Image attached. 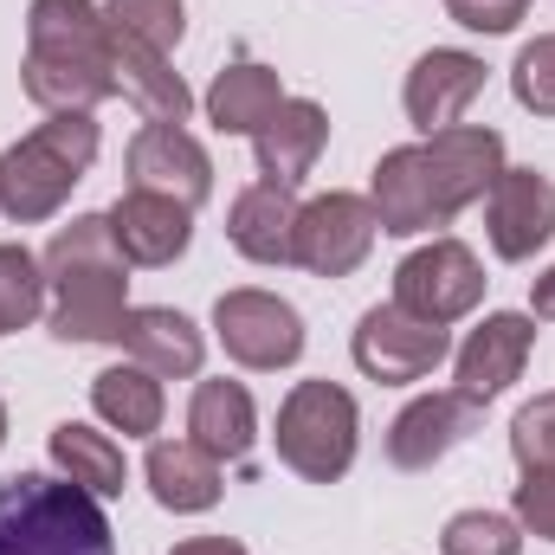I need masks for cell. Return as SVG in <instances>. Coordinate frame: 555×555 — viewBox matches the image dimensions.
<instances>
[{
	"mask_svg": "<svg viewBox=\"0 0 555 555\" xmlns=\"http://www.w3.org/2000/svg\"><path fill=\"white\" fill-rule=\"evenodd\" d=\"M478 297H485V266L459 240L420 246V253L401 259V272H395V304L408 317H420V323H439V330H452L459 317H472Z\"/></svg>",
	"mask_w": 555,
	"mask_h": 555,
	"instance_id": "obj_7",
	"label": "cell"
},
{
	"mask_svg": "<svg viewBox=\"0 0 555 555\" xmlns=\"http://www.w3.org/2000/svg\"><path fill=\"white\" fill-rule=\"evenodd\" d=\"M530 310H537V323H555V266L530 284Z\"/></svg>",
	"mask_w": 555,
	"mask_h": 555,
	"instance_id": "obj_34",
	"label": "cell"
},
{
	"mask_svg": "<svg viewBox=\"0 0 555 555\" xmlns=\"http://www.w3.org/2000/svg\"><path fill=\"white\" fill-rule=\"evenodd\" d=\"M278 459L310 478V485H336L356 465V439H362V414L356 395L336 382H297L278 408Z\"/></svg>",
	"mask_w": 555,
	"mask_h": 555,
	"instance_id": "obj_6",
	"label": "cell"
},
{
	"mask_svg": "<svg viewBox=\"0 0 555 555\" xmlns=\"http://www.w3.org/2000/svg\"><path fill=\"white\" fill-rule=\"evenodd\" d=\"M46 323L59 343H117L130 317V259L111 214H78L46 246Z\"/></svg>",
	"mask_w": 555,
	"mask_h": 555,
	"instance_id": "obj_2",
	"label": "cell"
},
{
	"mask_svg": "<svg viewBox=\"0 0 555 555\" xmlns=\"http://www.w3.org/2000/svg\"><path fill=\"white\" fill-rule=\"evenodd\" d=\"M111 233L124 246L130 266H175L194 240V214L168 194H149V188H130L117 207H111Z\"/></svg>",
	"mask_w": 555,
	"mask_h": 555,
	"instance_id": "obj_16",
	"label": "cell"
},
{
	"mask_svg": "<svg viewBox=\"0 0 555 555\" xmlns=\"http://www.w3.org/2000/svg\"><path fill=\"white\" fill-rule=\"evenodd\" d=\"M214 336L240 369H291L304 356V317L278 297V291H227L214 304Z\"/></svg>",
	"mask_w": 555,
	"mask_h": 555,
	"instance_id": "obj_9",
	"label": "cell"
},
{
	"mask_svg": "<svg viewBox=\"0 0 555 555\" xmlns=\"http://www.w3.org/2000/svg\"><path fill=\"white\" fill-rule=\"evenodd\" d=\"M130 188L168 194V201H181L194 214L214 194V162L181 124H142L137 142H130Z\"/></svg>",
	"mask_w": 555,
	"mask_h": 555,
	"instance_id": "obj_14",
	"label": "cell"
},
{
	"mask_svg": "<svg viewBox=\"0 0 555 555\" xmlns=\"http://www.w3.org/2000/svg\"><path fill=\"white\" fill-rule=\"evenodd\" d=\"M117 343L130 349V362H142V369L162 375V382H188V375H201V362H207V336H201L181 310H168V304H130Z\"/></svg>",
	"mask_w": 555,
	"mask_h": 555,
	"instance_id": "obj_17",
	"label": "cell"
},
{
	"mask_svg": "<svg viewBox=\"0 0 555 555\" xmlns=\"http://www.w3.org/2000/svg\"><path fill=\"white\" fill-rule=\"evenodd\" d=\"M498 175H504V137L491 124H452L408 149H388L375 162L369 207H375L382 233L414 240L433 227H452L472 201L491 194Z\"/></svg>",
	"mask_w": 555,
	"mask_h": 555,
	"instance_id": "obj_1",
	"label": "cell"
},
{
	"mask_svg": "<svg viewBox=\"0 0 555 555\" xmlns=\"http://www.w3.org/2000/svg\"><path fill=\"white\" fill-rule=\"evenodd\" d=\"M91 162H98V117L91 111L46 117L33 137H20L0 155V214L13 227L52 220L72 201V188L91 175Z\"/></svg>",
	"mask_w": 555,
	"mask_h": 555,
	"instance_id": "obj_5",
	"label": "cell"
},
{
	"mask_svg": "<svg viewBox=\"0 0 555 555\" xmlns=\"http://www.w3.org/2000/svg\"><path fill=\"white\" fill-rule=\"evenodd\" d=\"M111 78H117L124 104H137L149 124H188V111H194V91L181 85L168 52H149L124 33H111Z\"/></svg>",
	"mask_w": 555,
	"mask_h": 555,
	"instance_id": "obj_20",
	"label": "cell"
},
{
	"mask_svg": "<svg viewBox=\"0 0 555 555\" xmlns=\"http://www.w3.org/2000/svg\"><path fill=\"white\" fill-rule=\"evenodd\" d=\"M375 233H382V220H375L369 194L330 188L297 207V266L317 278H349L375 253Z\"/></svg>",
	"mask_w": 555,
	"mask_h": 555,
	"instance_id": "obj_10",
	"label": "cell"
},
{
	"mask_svg": "<svg viewBox=\"0 0 555 555\" xmlns=\"http://www.w3.org/2000/svg\"><path fill=\"white\" fill-rule=\"evenodd\" d=\"M52 465L72 478V485H85L91 498H124V446L111 439V433H98V426H85V420H59L52 426Z\"/></svg>",
	"mask_w": 555,
	"mask_h": 555,
	"instance_id": "obj_25",
	"label": "cell"
},
{
	"mask_svg": "<svg viewBox=\"0 0 555 555\" xmlns=\"http://www.w3.org/2000/svg\"><path fill=\"white\" fill-rule=\"evenodd\" d=\"M26 98L59 117V111H98L117 98L111 78V20L98 0H33L26 7V65H20Z\"/></svg>",
	"mask_w": 555,
	"mask_h": 555,
	"instance_id": "obj_3",
	"label": "cell"
},
{
	"mask_svg": "<svg viewBox=\"0 0 555 555\" xmlns=\"http://www.w3.org/2000/svg\"><path fill=\"white\" fill-rule=\"evenodd\" d=\"M524 13L530 0H446V20H459L465 33H517Z\"/></svg>",
	"mask_w": 555,
	"mask_h": 555,
	"instance_id": "obj_31",
	"label": "cell"
},
{
	"mask_svg": "<svg viewBox=\"0 0 555 555\" xmlns=\"http://www.w3.org/2000/svg\"><path fill=\"white\" fill-rule=\"evenodd\" d=\"M142 472H149L155 504L175 511V517H201V511H214L220 491H227V485H220V459L201 452L194 439H155Z\"/></svg>",
	"mask_w": 555,
	"mask_h": 555,
	"instance_id": "obj_21",
	"label": "cell"
},
{
	"mask_svg": "<svg viewBox=\"0 0 555 555\" xmlns=\"http://www.w3.org/2000/svg\"><path fill=\"white\" fill-rule=\"evenodd\" d=\"M91 408L124 439H149V433H162V408H168L162 401V375H149L142 362H111L91 382Z\"/></svg>",
	"mask_w": 555,
	"mask_h": 555,
	"instance_id": "obj_24",
	"label": "cell"
},
{
	"mask_svg": "<svg viewBox=\"0 0 555 555\" xmlns=\"http://www.w3.org/2000/svg\"><path fill=\"white\" fill-rule=\"evenodd\" d=\"M511 452H517L524 478H555V395H537L511 420Z\"/></svg>",
	"mask_w": 555,
	"mask_h": 555,
	"instance_id": "obj_29",
	"label": "cell"
},
{
	"mask_svg": "<svg viewBox=\"0 0 555 555\" xmlns=\"http://www.w3.org/2000/svg\"><path fill=\"white\" fill-rule=\"evenodd\" d=\"M511 91H517L524 111L555 117V33H537V39L517 52V65H511Z\"/></svg>",
	"mask_w": 555,
	"mask_h": 555,
	"instance_id": "obj_30",
	"label": "cell"
},
{
	"mask_svg": "<svg viewBox=\"0 0 555 555\" xmlns=\"http://www.w3.org/2000/svg\"><path fill=\"white\" fill-rule=\"evenodd\" d=\"M0 446H7V408H0Z\"/></svg>",
	"mask_w": 555,
	"mask_h": 555,
	"instance_id": "obj_35",
	"label": "cell"
},
{
	"mask_svg": "<svg viewBox=\"0 0 555 555\" xmlns=\"http://www.w3.org/2000/svg\"><path fill=\"white\" fill-rule=\"evenodd\" d=\"M349 356H356V369H362L369 382L401 388V382H426V375L452 356V336H446L439 323H420V317H408V310L388 297V304H375V310L356 323Z\"/></svg>",
	"mask_w": 555,
	"mask_h": 555,
	"instance_id": "obj_8",
	"label": "cell"
},
{
	"mask_svg": "<svg viewBox=\"0 0 555 555\" xmlns=\"http://www.w3.org/2000/svg\"><path fill=\"white\" fill-rule=\"evenodd\" d=\"M537 349V317H517V310H491L452 356V388L478 408H491L530 362Z\"/></svg>",
	"mask_w": 555,
	"mask_h": 555,
	"instance_id": "obj_12",
	"label": "cell"
},
{
	"mask_svg": "<svg viewBox=\"0 0 555 555\" xmlns=\"http://www.w3.org/2000/svg\"><path fill=\"white\" fill-rule=\"evenodd\" d=\"M439 550L446 555H517L524 550V524L504 517V511H459L439 530Z\"/></svg>",
	"mask_w": 555,
	"mask_h": 555,
	"instance_id": "obj_28",
	"label": "cell"
},
{
	"mask_svg": "<svg viewBox=\"0 0 555 555\" xmlns=\"http://www.w3.org/2000/svg\"><path fill=\"white\" fill-rule=\"evenodd\" d=\"M188 439L201 446V452H214L220 465H240L246 452H253V439H259V408H253V395L240 388V382H201L194 388V401H188Z\"/></svg>",
	"mask_w": 555,
	"mask_h": 555,
	"instance_id": "obj_22",
	"label": "cell"
},
{
	"mask_svg": "<svg viewBox=\"0 0 555 555\" xmlns=\"http://www.w3.org/2000/svg\"><path fill=\"white\" fill-rule=\"evenodd\" d=\"M485 233H491V253L524 266L537 259L555 240V181L537 168H504L485 194Z\"/></svg>",
	"mask_w": 555,
	"mask_h": 555,
	"instance_id": "obj_11",
	"label": "cell"
},
{
	"mask_svg": "<svg viewBox=\"0 0 555 555\" xmlns=\"http://www.w3.org/2000/svg\"><path fill=\"white\" fill-rule=\"evenodd\" d=\"M46 317V266L26 246H0V336Z\"/></svg>",
	"mask_w": 555,
	"mask_h": 555,
	"instance_id": "obj_27",
	"label": "cell"
},
{
	"mask_svg": "<svg viewBox=\"0 0 555 555\" xmlns=\"http://www.w3.org/2000/svg\"><path fill=\"white\" fill-rule=\"evenodd\" d=\"M104 20H111V33L137 39L149 52H175L181 33H188V7L181 0H104Z\"/></svg>",
	"mask_w": 555,
	"mask_h": 555,
	"instance_id": "obj_26",
	"label": "cell"
},
{
	"mask_svg": "<svg viewBox=\"0 0 555 555\" xmlns=\"http://www.w3.org/2000/svg\"><path fill=\"white\" fill-rule=\"evenodd\" d=\"M227 240L253 266H297V201H291V188L253 181L227 214Z\"/></svg>",
	"mask_w": 555,
	"mask_h": 555,
	"instance_id": "obj_19",
	"label": "cell"
},
{
	"mask_svg": "<svg viewBox=\"0 0 555 555\" xmlns=\"http://www.w3.org/2000/svg\"><path fill=\"white\" fill-rule=\"evenodd\" d=\"M478 91H485V59L459 52V46H433V52L414 59L408 85H401V104H408V124L420 137H433V130H452L472 111Z\"/></svg>",
	"mask_w": 555,
	"mask_h": 555,
	"instance_id": "obj_13",
	"label": "cell"
},
{
	"mask_svg": "<svg viewBox=\"0 0 555 555\" xmlns=\"http://www.w3.org/2000/svg\"><path fill=\"white\" fill-rule=\"evenodd\" d=\"M323 142H330V117H323V104H310V98H284L272 117L259 124V137H253V155H259V181L297 188V181L317 168Z\"/></svg>",
	"mask_w": 555,
	"mask_h": 555,
	"instance_id": "obj_18",
	"label": "cell"
},
{
	"mask_svg": "<svg viewBox=\"0 0 555 555\" xmlns=\"http://www.w3.org/2000/svg\"><path fill=\"white\" fill-rule=\"evenodd\" d=\"M278 104H284V85H278L272 65H259V59L227 65L214 78V91H207V117H214L220 137H259V124L272 117Z\"/></svg>",
	"mask_w": 555,
	"mask_h": 555,
	"instance_id": "obj_23",
	"label": "cell"
},
{
	"mask_svg": "<svg viewBox=\"0 0 555 555\" xmlns=\"http://www.w3.org/2000/svg\"><path fill=\"white\" fill-rule=\"evenodd\" d=\"M168 555H246V543H233V537H188Z\"/></svg>",
	"mask_w": 555,
	"mask_h": 555,
	"instance_id": "obj_33",
	"label": "cell"
},
{
	"mask_svg": "<svg viewBox=\"0 0 555 555\" xmlns=\"http://www.w3.org/2000/svg\"><path fill=\"white\" fill-rule=\"evenodd\" d=\"M478 401H465L459 388H446V395H420L408 401L395 426H388V465L395 472H433L446 452H459L472 433H478Z\"/></svg>",
	"mask_w": 555,
	"mask_h": 555,
	"instance_id": "obj_15",
	"label": "cell"
},
{
	"mask_svg": "<svg viewBox=\"0 0 555 555\" xmlns=\"http://www.w3.org/2000/svg\"><path fill=\"white\" fill-rule=\"evenodd\" d=\"M0 555H117V530L65 472H20L0 485Z\"/></svg>",
	"mask_w": 555,
	"mask_h": 555,
	"instance_id": "obj_4",
	"label": "cell"
},
{
	"mask_svg": "<svg viewBox=\"0 0 555 555\" xmlns=\"http://www.w3.org/2000/svg\"><path fill=\"white\" fill-rule=\"evenodd\" d=\"M517 524H524L530 537L555 543V478H524V485H517Z\"/></svg>",
	"mask_w": 555,
	"mask_h": 555,
	"instance_id": "obj_32",
	"label": "cell"
}]
</instances>
